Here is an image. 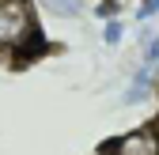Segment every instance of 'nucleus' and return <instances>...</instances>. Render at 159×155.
<instances>
[{
	"label": "nucleus",
	"mask_w": 159,
	"mask_h": 155,
	"mask_svg": "<svg viewBox=\"0 0 159 155\" xmlns=\"http://www.w3.org/2000/svg\"><path fill=\"white\" fill-rule=\"evenodd\" d=\"M152 83H155V64H144L140 72L133 76V83H129V91L121 95V102H125V106H136V102H144L148 95H152Z\"/></svg>",
	"instance_id": "f03ea898"
},
{
	"label": "nucleus",
	"mask_w": 159,
	"mask_h": 155,
	"mask_svg": "<svg viewBox=\"0 0 159 155\" xmlns=\"http://www.w3.org/2000/svg\"><path fill=\"white\" fill-rule=\"evenodd\" d=\"M23 30H27V4L4 0L0 4V34H23Z\"/></svg>",
	"instance_id": "f257e3e1"
},
{
	"label": "nucleus",
	"mask_w": 159,
	"mask_h": 155,
	"mask_svg": "<svg viewBox=\"0 0 159 155\" xmlns=\"http://www.w3.org/2000/svg\"><path fill=\"white\" fill-rule=\"evenodd\" d=\"M38 8L53 19H76L87 11V0H38Z\"/></svg>",
	"instance_id": "7ed1b4c3"
},
{
	"label": "nucleus",
	"mask_w": 159,
	"mask_h": 155,
	"mask_svg": "<svg viewBox=\"0 0 159 155\" xmlns=\"http://www.w3.org/2000/svg\"><path fill=\"white\" fill-rule=\"evenodd\" d=\"M121 155H155V140L144 136V132H136V136L121 140Z\"/></svg>",
	"instance_id": "20e7f679"
},
{
	"label": "nucleus",
	"mask_w": 159,
	"mask_h": 155,
	"mask_svg": "<svg viewBox=\"0 0 159 155\" xmlns=\"http://www.w3.org/2000/svg\"><path fill=\"white\" fill-rule=\"evenodd\" d=\"M144 64L159 68V34H148V30H144Z\"/></svg>",
	"instance_id": "423d86ee"
},
{
	"label": "nucleus",
	"mask_w": 159,
	"mask_h": 155,
	"mask_svg": "<svg viewBox=\"0 0 159 155\" xmlns=\"http://www.w3.org/2000/svg\"><path fill=\"white\" fill-rule=\"evenodd\" d=\"M159 15V0H140V8H136V23H148V19Z\"/></svg>",
	"instance_id": "0eeeda50"
},
{
	"label": "nucleus",
	"mask_w": 159,
	"mask_h": 155,
	"mask_svg": "<svg viewBox=\"0 0 159 155\" xmlns=\"http://www.w3.org/2000/svg\"><path fill=\"white\" fill-rule=\"evenodd\" d=\"M121 38H125V23H121V19H106V27H102V42H106V46H117Z\"/></svg>",
	"instance_id": "39448f33"
}]
</instances>
